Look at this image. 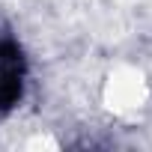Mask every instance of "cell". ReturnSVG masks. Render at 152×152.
Here are the masks:
<instances>
[{
    "label": "cell",
    "instance_id": "1",
    "mask_svg": "<svg viewBox=\"0 0 152 152\" xmlns=\"http://www.w3.org/2000/svg\"><path fill=\"white\" fill-rule=\"evenodd\" d=\"M24 87V60L12 39H0V113H6Z\"/></svg>",
    "mask_w": 152,
    "mask_h": 152
}]
</instances>
